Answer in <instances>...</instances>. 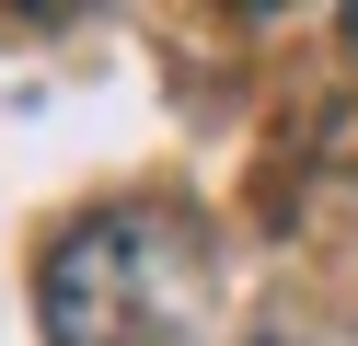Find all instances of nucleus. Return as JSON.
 Returning <instances> with one entry per match:
<instances>
[{"mask_svg": "<svg viewBox=\"0 0 358 346\" xmlns=\"http://www.w3.org/2000/svg\"><path fill=\"white\" fill-rule=\"evenodd\" d=\"M47 346H196L208 323V231L162 196H116L70 219L35 266Z\"/></svg>", "mask_w": 358, "mask_h": 346, "instance_id": "1", "label": "nucleus"}, {"mask_svg": "<svg viewBox=\"0 0 358 346\" xmlns=\"http://www.w3.org/2000/svg\"><path fill=\"white\" fill-rule=\"evenodd\" d=\"M347 46H358V12H347Z\"/></svg>", "mask_w": 358, "mask_h": 346, "instance_id": "2", "label": "nucleus"}]
</instances>
